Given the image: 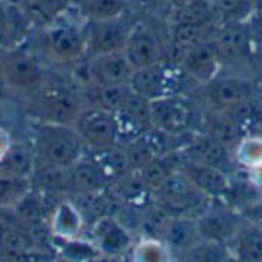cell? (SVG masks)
Listing matches in <instances>:
<instances>
[{
    "mask_svg": "<svg viewBox=\"0 0 262 262\" xmlns=\"http://www.w3.org/2000/svg\"><path fill=\"white\" fill-rule=\"evenodd\" d=\"M34 237L13 228L0 229V249L12 256H20L32 249Z\"/></svg>",
    "mask_w": 262,
    "mask_h": 262,
    "instance_id": "83f0119b",
    "label": "cell"
},
{
    "mask_svg": "<svg viewBox=\"0 0 262 262\" xmlns=\"http://www.w3.org/2000/svg\"><path fill=\"white\" fill-rule=\"evenodd\" d=\"M171 5L174 6V9H186L193 6V5H197L200 3L202 0H169Z\"/></svg>",
    "mask_w": 262,
    "mask_h": 262,
    "instance_id": "8d00e7d4",
    "label": "cell"
},
{
    "mask_svg": "<svg viewBox=\"0 0 262 262\" xmlns=\"http://www.w3.org/2000/svg\"><path fill=\"white\" fill-rule=\"evenodd\" d=\"M213 24L200 25V24H177L172 29V42L176 50L181 51V57L200 42L209 39V31ZM180 57V59H181ZM178 59V62H180Z\"/></svg>",
    "mask_w": 262,
    "mask_h": 262,
    "instance_id": "603a6c76",
    "label": "cell"
},
{
    "mask_svg": "<svg viewBox=\"0 0 262 262\" xmlns=\"http://www.w3.org/2000/svg\"><path fill=\"white\" fill-rule=\"evenodd\" d=\"M186 160L210 165L229 172L232 169V160L229 149L209 134L195 136L184 148Z\"/></svg>",
    "mask_w": 262,
    "mask_h": 262,
    "instance_id": "4fadbf2b",
    "label": "cell"
},
{
    "mask_svg": "<svg viewBox=\"0 0 262 262\" xmlns=\"http://www.w3.org/2000/svg\"><path fill=\"white\" fill-rule=\"evenodd\" d=\"M178 169H181L197 188H200L204 194L211 199L229 194L232 190L228 172L223 169L188 160L183 161Z\"/></svg>",
    "mask_w": 262,
    "mask_h": 262,
    "instance_id": "8fae6325",
    "label": "cell"
},
{
    "mask_svg": "<svg viewBox=\"0 0 262 262\" xmlns=\"http://www.w3.org/2000/svg\"><path fill=\"white\" fill-rule=\"evenodd\" d=\"M245 214L248 219L256 223H262V200H256L251 204L245 210Z\"/></svg>",
    "mask_w": 262,
    "mask_h": 262,
    "instance_id": "e575fe53",
    "label": "cell"
},
{
    "mask_svg": "<svg viewBox=\"0 0 262 262\" xmlns=\"http://www.w3.org/2000/svg\"><path fill=\"white\" fill-rule=\"evenodd\" d=\"M9 146H10L9 136L6 135V132H5V130H2V129H0V157L6 152V149H8Z\"/></svg>",
    "mask_w": 262,
    "mask_h": 262,
    "instance_id": "74e56055",
    "label": "cell"
},
{
    "mask_svg": "<svg viewBox=\"0 0 262 262\" xmlns=\"http://www.w3.org/2000/svg\"><path fill=\"white\" fill-rule=\"evenodd\" d=\"M15 2H17V3H22V2H29V0H15Z\"/></svg>",
    "mask_w": 262,
    "mask_h": 262,
    "instance_id": "b9f144b4",
    "label": "cell"
},
{
    "mask_svg": "<svg viewBox=\"0 0 262 262\" xmlns=\"http://www.w3.org/2000/svg\"><path fill=\"white\" fill-rule=\"evenodd\" d=\"M36 181L41 188L51 193L73 191L71 165L41 164V167L36 169Z\"/></svg>",
    "mask_w": 262,
    "mask_h": 262,
    "instance_id": "44dd1931",
    "label": "cell"
},
{
    "mask_svg": "<svg viewBox=\"0 0 262 262\" xmlns=\"http://www.w3.org/2000/svg\"><path fill=\"white\" fill-rule=\"evenodd\" d=\"M222 64H235L246 57L251 36L242 20H230L213 38Z\"/></svg>",
    "mask_w": 262,
    "mask_h": 262,
    "instance_id": "9c48e42d",
    "label": "cell"
},
{
    "mask_svg": "<svg viewBox=\"0 0 262 262\" xmlns=\"http://www.w3.org/2000/svg\"><path fill=\"white\" fill-rule=\"evenodd\" d=\"M142 6H152V5H157L160 3L161 0H138Z\"/></svg>",
    "mask_w": 262,
    "mask_h": 262,
    "instance_id": "f35d334b",
    "label": "cell"
},
{
    "mask_svg": "<svg viewBox=\"0 0 262 262\" xmlns=\"http://www.w3.org/2000/svg\"><path fill=\"white\" fill-rule=\"evenodd\" d=\"M217 15L230 17V20H241V16H245L251 12L255 3L252 0H211Z\"/></svg>",
    "mask_w": 262,
    "mask_h": 262,
    "instance_id": "d6a6232c",
    "label": "cell"
},
{
    "mask_svg": "<svg viewBox=\"0 0 262 262\" xmlns=\"http://www.w3.org/2000/svg\"><path fill=\"white\" fill-rule=\"evenodd\" d=\"M171 219H172L171 213L164 206H161L160 203H157L154 200L152 203L145 204L144 207H142L141 226L148 233L162 237Z\"/></svg>",
    "mask_w": 262,
    "mask_h": 262,
    "instance_id": "4316f807",
    "label": "cell"
},
{
    "mask_svg": "<svg viewBox=\"0 0 262 262\" xmlns=\"http://www.w3.org/2000/svg\"><path fill=\"white\" fill-rule=\"evenodd\" d=\"M83 216L76 207V204L64 203L58 207L54 217V229L64 237H73L81 228Z\"/></svg>",
    "mask_w": 262,
    "mask_h": 262,
    "instance_id": "f1b7e54d",
    "label": "cell"
},
{
    "mask_svg": "<svg viewBox=\"0 0 262 262\" xmlns=\"http://www.w3.org/2000/svg\"><path fill=\"white\" fill-rule=\"evenodd\" d=\"M84 145L76 127L48 123L38 130L36 155L41 164L73 165L81 158Z\"/></svg>",
    "mask_w": 262,
    "mask_h": 262,
    "instance_id": "6da1fadb",
    "label": "cell"
},
{
    "mask_svg": "<svg viewBox=\"0 0 262 262\" xmlns=\"http://www.w3.org/2000/svg\"><path fill=\"white\" fill-rule=\"evenodd\" d=\"M187 76L197 80L199 83H210L219 71L220 59L213 39H206L199 45L184 52L178 62Z\"/></svg>",
    "mask_w": 262,
    "mask_h": 262,
    "instance_id": "52a82bcc",
    "label": "cell"
},
{
    "mask_svg": "<svg viewBox=\"0 0 262 262\" xmlns=\"http://www.w3.org/2000/svg\"><path fill=\"white\" fill-rule=\"evenodd\" d=\"M74 127L90 149L119 142L115 115L100 106H89L81 110Z\"/></svg>",
    "mask_w": 262,
    "mask_h": 262,
    "instance_id": "277c9868",
    "label": "cell"
},
{
    "mask_svg": "<svg viewBox=\"0 0 262 262\" xmlns=\"http://www.w3.org/2000/svg\"><path fill=\"white\" fill-rule=\"evenodd\" d=\"M207 123H209V127H207V132L206 134H209L213 138H216L228 149L230 146L236 145L241 141L244 127L241 126V125H237L236 122L230 118L226 112L219 113V115L210 118Z\"/></svg>",
    "mask_w": 262,
    "mask_h": 262,
    "instance_id": "cb8c5ba5",
    "label": "cell"
},
{
    "mask_svg": "<svg viewBox=\"0 0 262 262\" xmlns=\"http://www.w3.org/2000/svg\"><path fill=\"white\" fill-rule=\"evenodd\" d=\"M42 5H51V3H57V2H59V0H39Z\"/></svg>",
    "mask_w": 262,
    "mask_h": 262,
    "instance_id": "ab89813d",
    "label": "cell"
},
{
    "mask_svg": "<svg viewBox=\"0 0 262 262\" xmlns=\"http://www.w3.org/2000/svg\"><path fill=\"white\" fill-rule=\"evenodd\" d=\"M172 171L174 168H171V165L165 161V157H161L146 164L142 169H139V174L144 180L145 186L151 190V193H154Z\"/></svg>",
    "mask_w": 262,
    "mask_h": 262,
    "instance_id": "1f68e13d",
    "label": "cell"
},
{
    "mask_svg": "<svg viewBox=\"0 0 262 262\" xmlns=\"http://www.w3.org/2000/svg\"><path fill=\"white\" fill-rule=\"evenodd\" d=\"M89 155V158L97 165L107 183L115 181L116 178L130 171L126 148L119 142L104 148H92Z\"/></svg>",
    "mask_w": 262,
    "mask_h": 262,
    "instance_id": "2e32d148",
    "label": "cell"
},
{
    "mask_svg": "<svg viewBox=\"0 0 262 262\" xmlns=\"http://www.w3.org/2000/svg\"><path fill=\"white\" fill-rule=\"evenodd\" d=\"M94 236L100 249L107 254L122 252L130 244V237L125 228L113 216H103L94 222Z\"/></svg>",
    "mask_w": 262,
    "mask_h": 262,
    "instance_id": "d6986e66",
    "label": "cell"
},
{
    "mask_svg": "<svg viewBox=\"0 0 262 262\" xmlns=\"http://www.w3.org/2000/svg\"><path fill=\"white\" fill-rule=\"evenodd\" d=\"M83 12L92 20L119 17L126 9V0H83Z\"/></svg>",
    "mask_w": 262,
    "mask_h": 262,
    "instance_id": "f546056e",
    "label": "cell"
},
{
    "mask_svg": "<svg viewBox=\"0 0 262 262\" xmlns=\"http://www.w3.org/2000/svg\"><path fill=\"white\" fill-rule=\"evenodd\" d=\"M28 188L26 177L0 168V206L17 204L28 195Z\"/></svg>",
    "mask_w": 262,
    "mask_h": 262,
    "instance_id": "d4e9b609",
    "label": "cell"
},
{
    "mask_svg": "<svg viewBox=\"0 0 262 262\" xmlns=\"http://www.w3.org/2000/svg\"><path fill=\"white\" fill-rule=\"evenodd\" d=\"M36 107L50 123L57 125L76 123V119L83 110L80 109V102L76 94L58 85L43 89L38 94Z\"/></svg>",
    "mask_w": 262,
    "mask_h": 262,
    "instance_id": "5b68a950",
    "label": "cell"
},
{
    "mask_svg": "<svg viewBox=\"0 0 262 262\" xmlns=\"http://www.w3.org/2000/svg\"><path fill=\"white\" fill-rule=\"evenodd\" d=\"M2 71L9 84L16 87H31L36 85L42 80V68L32 57L13 52L5 55Z\"/></svg>",
    "mask_w": 262,
    "mask_h": 262,
    "instance_id": "9a60e30c",
    "label": "cell"
},
{
    "mask_svg": "<svg viewBox=\"0 0 262 262\" xmlns=\"http://www.w3.org/2000/svg\"><path fill=\"white\" fill-rule=\"evenodd\" d=\"M195 220L203 241L225 244L239 232V217L226 209L209 207Z\"/></svg>",
    "mask_w": 262,
    "mask_h": 262,
    "instance_id": "7c38bea8",
    "label": "cell"
},
{
    "mask_svg": "<svg viewBox=\"0 0 262 262\" xmlns=\"http://www.w3.org/2000/svg\"><path fill=\"white\" fill-rule=\"evenodd\" d=\"M152 199L169 213H181V216H187L190 211H197L200 216L210 207L209 200L211 197L204 194L181 169L177 168L154 191Z\"/></svg>",
    "mask_w": 262,
    "mask_h": 262,
    "instance_id": "7a4b0ae2",
    "label": "cell"
},
{
    "mask_svg": "<svg viewBox=\"0 0 262 262\" xmlns=\"http://www.w3.org/2000/svg\"><path fill=\"white\" fill-rule=\"evenodd\" d=\"M162 237L171 249L180 251L183 254L203 241L199 232L197 220L190 216H180V217L172 216Z\"/></svg>",
    "mask_w": 262,
    "mask_h": 262,
    "instance_id": "e0dca14e",
    "label": "cell"
},
{
    "mask_svg": "<svg viewBox=\"0 0 262 262\" xmlns=\"http://www.w3.org/2000/svg\"><path fill=\"white\" fill-rule=\"evenodd\" d=\"M209 96L217 109L228 110L241 103L249 102L254 96V85L242 77L213 78Z\"/></svg>",
    "mask_w": 262,
    "mask_h": 262,
    "instance_id": "5bb4252c",
    "label": "cell"
},
{
    "mask_svg": "<svg viewBox=\"0 0 262 262\" xmlns=\"http://www.w3.org/2000/svg\"><path fill=\"white\" fill-rule=\"evenodd\" d=\"M123 51L135 70L155 66L162 61V48L158 38L141 26L132 28Z\"/></svg>",
    "mask_w": 262,
    "mask_h": 262,
    "instance_id": "30bf717a",
    "label": "cell"
},
{
    "mask_svg": "<svg viewBox=\"0 0 262 262\" xmlns=\"http://www.w3.org/2000/svg\"><path fill=\"white\" fill-rule=\"evenodd\" d=\"M239 258L244 261L262 262V228H249L239 237Z\"/></svg>",
    "mask_w": 262,
    "mask_h": 262,
    "instance_id": "4dcf8cb0",
    "label": "cell"
},
{
    "mask_svg": "<svg viewBox=\"0 0 262 262\" xmlns=\"http://www.w3.org/2000/svg\"><path fill=\"white\" fill-rule=\"evenodd\" d=\"M16 206L17 214H19V217L24 220L25 223L31 225V226L42 225L45 210H43V206L41 204L39 200L31 199V197L25 195Z\"/></svg>",
    "mask_w": 262,
    "mask_h": 262,
    "instance_id": "836d02e7",
    "label": "cell"
},
{
    "mask_svg": "<svg viewBox=\"0 0 262 262\" xmlns=\"http://www.w3.org/2000/svg\"><path fill=\"white\" fill-rule=\"evenodd\" d=\"M134 26L127 25L122 17L93 20L90 26L89 45L94 55L123 51Z\"/></svg>",
    "mask_w": 262,
    "mask_h": 262,
    "instance_id": "8992f818",
    "label": "cell"
},
{
    "mask_svg": "<svg viewBox=\"0 0 262 262\" xmlns=\"http://www.w3.org/2000/svg\"><path fill=\"white\" fill-rule=\"evenodd\" d=\"M259 225H261V228H262V223H259Z\"/></svg>",
    "mask_w": 262,
    "mask_h": 262,
    "instance_id": "7bdbcfd3",
    "label": "cell"
},
{
    "mask_svg": "<svg viewBox=\"0 0 262 262\" xmlns=\"http://www.w3.org/2000/svg\"><path fill=\"white\" fill-rule=\"evenodd\" d=\"M50 43L52 52L58 58L71 61L84 54L87 41L76 26L59 25L50 32Z\"/></svg>",
    "mask_w": 262,
    "mask_h": 262,
    "instance_id": "ac0fdd59",
    "label": "cell"
},
{
    "mask_svg": "<svg viewBox=\"0 0 262 262\" xmlns=\"http://www.w3.org/2000/svg\"><path fill=\"white\" fill-rule=\"evenodd\" d=\"M152 127L167 135L184 134L193 122L191 103L181 94L160 96L151 100Z\"/></svg>",
    "mask_w": 262,
    "mask_h": 262,
    "instance_id": "3957f363",
    "label": "cell"
},
{
    "mask_svg": "<svg viewBox=\"0 0 262 262\" xmlns=\"http://www.w3.org/2000/svg\"><path fill=\"white\" fill-rule=\"evenodd\" d=\"M0 158H2V168L24 177H28L34 165L32 151L24 144H10L6 152Z\"/></svg>",
    "mask_w": 262,
    "mask_h": 262,
    "instance_id": "484cf974",
    "label": "cell"
},
{
    "mask_svg": "<svg viewBox=\"0 0 262 262\" xmlns=\"http://www.w3.org/2000/svg\"><path fill=\"white\" fill-rule=\"evenodd\" d=\"M134 71L125 51L99 54L90 62L94 84H129Z\"/></svg>",
    "mask_w": 262,
    "mask_h": 262,
    "instance_id": "ba28073f",
    "label": "cell"
},
{
    "mask_svg": "<svg viewBox=\"0 0 262 262\" xmlns=\"http://www.w3.org/2000/svg\"><path fill=\"white\" fill-rule=\"evenodd\" d=\"M6 31H8V17H6L5 9L2 6V3H0V42H2V39L5 38Z\"/></svg>",
    "mask_w": 262,
    "mask_h": 262,
    "instance_id": "d590c367",
    "label": "cell"
},
{
    "mask_svg": "<svg viewBox=\"0 0 262 262\" xmlns=\"http://www.w3.org/2000/svg\"><path fill=\"white\" fill-rule=\"evenodd\" d=\"M3 59H5V54H3L2 48H0V68H2V64H3Z\"/></svg>",
    "mask_w": 262,
    "mask_h": 262,
    "instance_id": "60d3db41",
    "label": "cell"
},
{
    "mask_svg": "<svg viewBox=\"0 0 262 262\" xmlns=\"http://www.w3.org/2000/svg\"><path fill=\"white\" fill-rule=\"evenodd\" d=\"M73 171V191L76 194H92L103 190L106 180L90 158H80L71 165Z\"/></svg>",
    "mask_w": 262,
    "mask_h": 262,
    "instance_id": "ffe728a7",
    "label": "cell"
},
{
    "mask_svg": "<svg viewBox=\"0 0 262 262\" xmlns=\"http://www.w3.org/2000/svg\"><path fill=\"white\" fill-rule=\"evenodd\" d=\"M130 92V84H94L92 93L94 99L90 106H100L116 113L125 106Z\"/></svg>",
    "mask_w": 262,
    "mask_h": 262,
    "instance_id": "7402d4cb",
    "label": "cell"
}]
</instances>
